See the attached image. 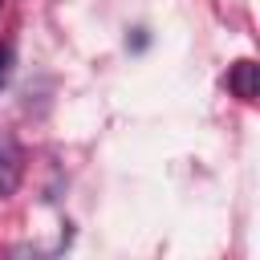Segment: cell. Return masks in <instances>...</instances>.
<instances>
[{
  "label": "cell",
  "instance_id": "cell-2",
  "mask_svg": "<svg viewBox=\"0 0 260 260\" xmlns=\"http://www.w3.org/2000/svg\"><path fill=\"white\" fill-rule=\"evenodd\" d=\"M8 69H12V49H8L4 41H0V85L8 81Z\"/></svg>",
  "mask_w": 260,
  "mask_h": 260
},
{
  "label": "cell",
  "instance_id": "cell-3",
  "mask_svg": "<svg viewBox=\"0 0 260 260\" xmlns=\"http://www.w3.org/2000/svg\"><path fill=\"white\" fill-rule=\"evenodd\" d=\"M0 4H4V0H0Z\"/></svg>",
  "mask_w": 260,
  "mask_h": 260
},
{
  "label": "cell",
  "instance_id": "cell-1",
  "mask_svg": "<svg viewBox=\"0 0 260 260\" xmlns=\"http://www.w3.org/2000/svg\"><path fill=\"white\" fill-rule=\"evenodd\" d=\"M228 85L236 89V98H244V102H256V65H252V61H236V69H232Z\"/></svg>",
  "mask_w": 260,
  "mask_h": 260
}]
</instances>
